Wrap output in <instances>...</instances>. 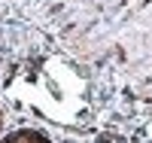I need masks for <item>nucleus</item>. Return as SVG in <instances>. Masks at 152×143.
Listing matches in <instances>:
<instances>
[{
    "mask_svg": "<svg viewBox=\"0 0 152 143\" xmlns=\"http://www.w3.org/2000/svg\"><path fill=\"white\" fill-rule=\"evenodd\" d=\"M3 122H6V119H3V110H0V131H3Z\"/></svg>",
    "mask_w": 152,
    "mask_h": 143,
    "instance_id": "f03ea898",
    "label": "nucleus"
},
{
    "mask_svg": "<svg viewBox=\"0 0 152 143\" xmlns=\"http://www.w3.org/2000/svg\"><path fill=\"white\" fill-rule=\"evenodd\" d=\"M3 143H52V140H49L46 134H40V131H34V128H21V131L6 134Z\"/></svg>",
    "mask_w": 152,
    "mask_h": 143,
    "instance_id": "f257e3e1",
    "label": "nucleus"
}]
</instances>
